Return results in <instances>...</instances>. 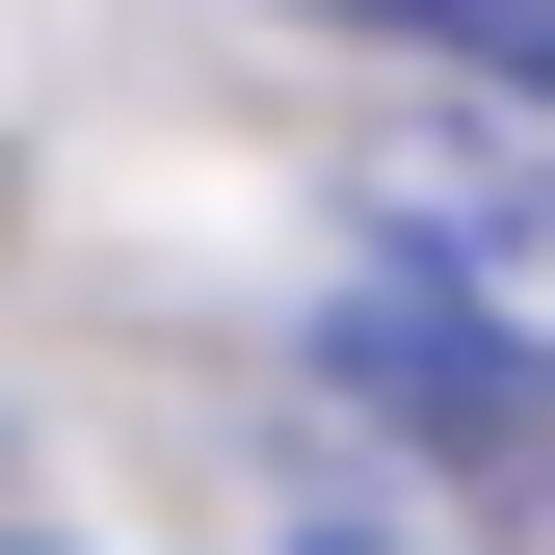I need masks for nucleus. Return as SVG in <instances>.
Returning a JSON list of instances; mask_svg holds the SVG:
<instances>
[{
    "label": "nucleus",
    "instance_id": "20e7f679",
    "mask_svg": "<svg viewBox=\"0 0 555 555\" xmlns=\"http://www.w3.org/2000/svg\"><path fill=\"white\" fill-rule=\"evenodd\" d=\"M292 555H424V529H292Z\"/></svg>",
    "mask_w": 555,
    "mask_h": 555
},
{
    "label": "nucleus",
    "instance_id": "f257e3e1",
    "mask_svg": "<svg viewBox=\"0 0 555 555\" xmlns=\"http://www.w3.org/2000/svg\"><path fill=\"white\" fill-rule=\"evenodd\" d=\"M371 238H397V292H424V318H476V344H529V371H555V106L371 159Z\"/></svg>",
    "mask_w": 555,
    "mask_h": 555
},
{
    "label": "nucleus",
    "instance_id": "7ed1b4c3",
    "mask_svg": "<svg viewBox=\"0 0 555 555\" xmlns=\"http://www.w3.org/2000/svg\"><path fill=\"white\" fill-rule=\"evenodd\" d=\"M371 27H450V53H476L503 106H555V0H371Z\"/></svg>",
    "mask_w": 555,
    "mask_h": 555
},
{
    "label": "nucleus",
    "instance_id": "f03ea898",
    "mask_svg": "<svg viewBox=\"0 0 555 555\" xmlns=\"http://www.w3.org/2000/svg\"><path fill=\"white\" fill-rule=\"evenodd\" d=\"M344 397H371L397 450H450V476H555V371H529V344H476V318H424V292L344 318Z\"/></svg>",
    "mask_w": 555,
    "mask_h": 555
}]
</instances>
